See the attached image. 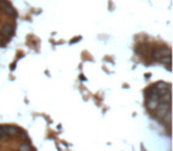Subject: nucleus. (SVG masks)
I'll return each instance as SVG.
<instances>
[]
</instances>
